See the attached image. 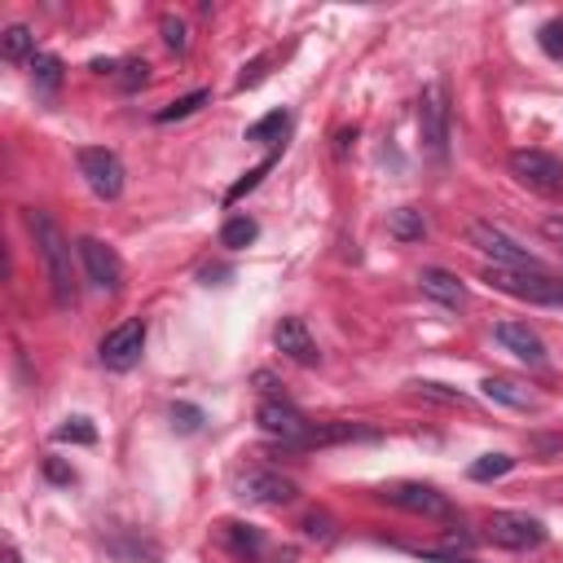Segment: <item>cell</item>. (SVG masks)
Wrapping results in <instances>:
<instances>
[{
	"label": "cell",
	"instance_id": "6da1fadb",
	"mask_svg": "<svg viewBox=\"0 0 563 563\" xmlns=\"http://www.w3.org/2000/svg\"><path fill=\"white\" fill-rule=\"evenodd\" d=\"M26 224H31V238H35V246H40L53 303H57L62 312H70V308L79 303V273H75V260H70V242H66V233L57 229V220H53L48 211H26Z\"/></svg>",
	"mask_w": 563,
	"mask_h": 563
},
{
	"label": "cell",
	"instance_id": "7a4b0ae2",
	"mask_svg": "<svg viewBox=\"0 0 563 563\" xmlns=\"http://www.w3.org/2000/svg\"><path fill=\"white\" fill-rule=\"evenodd\" d=\"M484 282L510 299H523V303H545V308H563V282L550 277L545 268H497L488 264L484 268Z\"/></svg>",
	"mask_w": 563,
	"mask_h": 563
},
{
	"label": "cell",
	"instance_id": "3957f363",
	"mask_svg": "<svg viewBox=\"0 0 563 563\" xmlns=\"http://www.w3.org/2000/svg\"><path fill=\"white\" fill-rule=\"evenodd\" d=\"M466 238H471V246L475 251H484L497 268H541V260L515 238V233H506L501 224H493V220H471V229H466Z\"/></svg>",
	"mask_w": 563,
	"mask_h": 563
},
{
	"label": "cell",
	"instance_id": "277c9868",
	"mask_svg": "<svg viewBox=\"0 0 563 563\" xmlns=\"http://www.w3.org/2000/svg\"><path fill=\"white\" fill-rule=\"evenodd\" d=\"M484 537L501 550H537L545 541V523L523 510H493L484 519Z\"/></svg>",
	"mask_w": 563,
	"mask_h": 563
},
{
	"label": "cell",
	"instance_id": "5b68a950",
	"mask_svg": "<svg viewBox=\"0 0 563 563\" xmlns=\"http://www.w3.org/2000/svg\"><path fill=\"white\" fill-rule=\"evenodd\" d=\"M418 132H422V150L444 163L449 154V97H444V84H427L422 97H418Z\"/></svg>",
	"mask_w": 563,
	"mask_h": 563
},
{
	"label": "cell",
	"instance_id": "8992f818",
	"mask_svg": "<svg viewBox=\"0 0 563 563\" xmlns=\"http://www.w3.org/2000/svg\"><path fill=\"white\" fill-rule=\"evenodd\" d=\"M510 176L532 194H545V198L563 194V158H554L545 150H515L510 154Z\"/></svg>",
	"mask_w": 563,
	"mask_h": 563
},
{
	"label": "cell",
	"instance_id": "52a82bcc",
	"mask_svg": "<svg viewBox=\"0 0 563 563\" xmlns=\"http://www.w3.org/2000/svg\"><path fill=\"white\" fill-rule=\"evenodd\" d=\"M75 163H79V176L88 180V189L97 194V198H119L123 194V163H119V154L114 150H106V145H84L79 154H75Z\"/></svg>",
	"mask_w": 563,
	"mask_h": 563
},
{
	"label": "cell",
	"instance_id": "ba28073f",
	"mask_svg": "<svg viewBox=\"0 0 563 563\" xmlns=\"http://www.w3.org/2000/svg\"><path fill=\"white\" fill-rule=\"evenodd\" d=\"M75 251H79V264H84V277L97 286V290H106V295H114L119 286H123V260L114 255V246H106L101 238H92V233H84L79 242H75Z\"/></svg>",
	"mask_w": 563,
	"mask_h": 563
},
{
	"label": "cell",
	"instance_id": "9c48e42d",
	"mask_svg": "<svg viewBox=\"0 0 563 563\" xmlns=\"http://www.w3.org/2000/svg\"><path fill=\"white\" fill-rule=\"evenodd\" d=\"M255 422L273 435V440H282V449H290V444H299L308 431H312V422L290 405V400H282V396H268V400H260V409H255Z\"/></svg>",
	"mask_w": 563,
	"mask_h": 563
},
{
	"label": "cell",
	"instance_id": "30bf717a",
	"mask_svg": "<svg viewBox=\"0 0 563 563\" xmlns=\"http://www.w3.org/2000/svg\"><path fill=\"white\" fill-rule=\"evenodd\" d=\"M141 347H145V321H123V325H114V330H106V339H101V347H97V356H101V365L106 369H132L136 361H141Z\"/></svg>",
	"mask_w": 563,
	"mask_h": 563
},
{
	"label": "cell",
	"instance_id": "8fae6325",
	"mask_svg": "<svg viewBox=\"0 0 563 563\" xmlns=\"http://www.w3.org/2000/svg\"><path fill=\"white\" fill-rule=\"evenodd\" d=\"M233 488L242 501H260V506H290L299 497V484L286 479L282 471H242Z\"/></svg>",
	"mask_w": 563,
	"mask_h": 563
},
{
	"label": "cell",
	"instance_id": "7c38bea8",
	"mask_svg": "<svg viewBox=\"0 0 563 563\" xmlns=\"http://www.w3.org/2000/svg\"><path fill=\"white\" fill-rule=\"evenodd\" d=\"M378 497H383L387 506H400V510H409V515H431V519L449 515V497H444L440 488H431V484H418V479H400V484H387Z\"/></svg>",
	"mask_w": 563,
	"mask_h": 563
},
{
	"label": "cell",
	"instance_id": "4fadbf2b",
	"mask_svg": "<svg viewBox=\"0 0 563 563\" xmlns=\"http://www.w3.org/2000/svg\"><path fill=\"white\" fill-rule=\"evenodd\" d=\"M273 343H277V352H282V356H290L295 365H317V361H321L317 339L308 334L303 317H282V321H277V330H273Z\"/></svg>",
	"mask_w": 563,
	"mask_h": 563
},
{
	"label": "cell",
	"instance_id": "5bb4252c",
	"mask_svg": "<svg viewBox=\"0 0 563 563\" xmlns=\"http://www.w3.org/2000/svg\"><path fill=\"white\" fill-rule=\"evenodd\" d=\"M493 334H497V343H501L506 352H515L523 365H545V343H541V334H537L532 325H523V321H501Z\"/></svg>",
	"mask_w": 563,
	"mask_h": 563
},
{
	"label": "cell",
	"instance_id": "9a60e30c",
	"mask_svg": "<svg viewBox=\"0 0 563 563\" xmlns=\"http://www.w3.org/2000/svg\"><path fill=\"white\" fill-rule=\"evenodd\" d=\"M418 290L427 299H435L440 308H466V286L449 268H422L418 273Z\"/></svg>",
	"mask_w": 563,
	"mask_h": 563
},
{
	"label": "cell",
	"instance_id": "2e32d148",
	"mask_svg": "<svg viewBox=\"0 0 563 563\" xmlns=\"http://www.w3.org/2000/svg\"><path fill=\"white\" fill-rule=\"evenodd\" d=\"M479 391H484V400H497V405H510V409H537V396L523 383L506 378V374H488L479 383Z\"/></svg>",
	"mask_w": 563,
	"mask_h": 563
},
{
	"label": "cell",
	"instance_id": "e0dca14e",
	"mask_svg": "<svg viewBox=\"0 0 563 563\" xmlns=\"http://www.w3.org/2000/svg\"><path fill=\"white\" fill-rule=\"evenodd\" d=\"M286 128H290V114L286 110H273V114H264V119H255L251 128H246V141H255V145H282V136H286Z\"/></svg>",
	"mask_w": 563,
	"mask_h": 563
},
{
	"label": "cell",
	"instance_id": "ac0fdd59",
	"mask_svg": "<svg viewBox=\"0 0 563 563\" xmlns=\"http://www.w3.org/2000/svg\"><path fill=\"white\" fill-rule=\"evenodd\" d=\"M387 233L400 242H418L427 233V220L418 207H396V211H387Z\"/></svg>",
	"mask_w": 563,
	"mask_h": 563
},
{
	"label": "cell",
	"instance_id": "d6986e66",
	"mask_svg": "<svg viewBox=\"0 0 563 563\" xmlns=\"http://www.w3.org/2000/svg\"><path fill=\"white\" fill-rule=\"evenodd\" d=\"M260 238V224L251 220V216H233V220H224V229H220V246H229V251H242V246H251Z\"/></svg>",
	"mask_w": 563,
	"mask_h": 563
},
{
	"label": "cell",
	"instance_id": "ffe728a7",
	"mask_svg": "<svg viewBox=\"0 0 563 563\" xmlns=\"http://www.w3.org/2000/svg\"><path fill=\"white\" fill-rule=\"evenodd\" d=\"M31 79H35L40 92H57L62 88V62L53 53H35L31 57Z\"/></svg>",
	"mask_w": 563,
	"mask_h": 563
},
{
	"label": "cell",
	"instance_id": "44dd1931",
	"mask_svg": "<svg viewBox=\"0 0 563 563\" xmlns=\"http://www.w3.org/2000/svg\"><path fill=\"white\" fill-rule=\"evenodd\" d=\"M4 57L9 62H22V57H35V35L31 26H4V40H0Z\"/></svg>",
	"mask_w": 563,
	"mask_h": 563
},
{
	"label": "cell",
	"instance_id": "7402d4cb",
	"mask_svg": "<svg viewBox=\"0 0 563 563\" xmlns=\"http://www.w3.org/2000/svg\"><path fill=\"white\" fill-rule=\"evenodd\" d=\"M207 101H211V92H207V88H194V92L176 97L172 106H163V110H158L154 119H158V123H172V119H189V114H194L198 106H207Z\"/></svg>",
	"mask_w": 563,
	"mask_h": 563
},
{
	"label": "cell",
	"instance_id": "603a6c76",
	"mask_svg": "<svg viewBox=\"0 0 563 563\" xmlns=\"http://www.w3.org/2000/svg\"><path fill=\"white\" fill-rule=\"evenodd\" d=\"M510 466H515V457H510V453H484V457H475V462H471V471H466V475H471V479H501Z\"/></svg>",
	"mask_w": 563,
	"mask_h": 563
},
{
	"label": "cell",
	"instance_id": "cb8c5ba5",
	"mask_svg": "<svg viewBox=\"0 0 563 563\" xmlns=\"http://www.w3.org/2000/svg\"><path fill=\"white\" fill-rule=\"evenodd\" d=\"M220 532H224V541L233 545V554H238V559H246V554H260V532H251L246 523H224Z\"/></svg>",
	"mask_w": 563,
	"mask_h": 563
},
{
	"label": "cell",
	"instance_id": "d4e9b609",
	"mask_svg": "<svg viewBox=\"0 0 563 563\" xmlns=\"http://www.w3.org/2000/svg\"><path fill=\"white\" fill-rule=\"evenodd\" d=\"M273 163H277V150H268V154H264V158H260V163H255V167H251V172H246V176H242V180H238V185L224 194V202H238L246 189H255V185L268 176V167H273Z\"/></svg>",
	"mask_w": 563,
	"mask_h": 563
},
{
	"label": "cell",
	"instance_id": "484cf974",
	"mask_svg": "<svg viewBox=\"0 0 563 563\" xmlns=\"http://www.w3.org/2000/svg\"><path fill=\"white\" fill-rule=\"evenodd\" d=\"M53 440H62V444H92V440H97V431H92V422H88V418H66V422L53 431Z\"/></svg>",
	"mask_w": 563,
	"mask_h": 563
},
{
	"label": "cell",
	"instance_id": "4316f807",
	"mask_svg": "<svg viewBox=\"0 0 563 563\" xmlns=\"http://www.w3.org/2000/svg\"><path fill=\"white\" fill-rule=\"evenodd\" d=\"M409 387H413L418 396H427V400H440V405H457V409H462V405H471L462 391H449L444 383H431V378H418V383H409Z\"/></svg>",
	"mask_w": 563,
	"mask_h": 563
},
{
	"label": "cell",
	"instance_id": "83f0119b",
	"mask_svg": "<svg viewBox=\"0 0 563 563\" xmlns=\"http://www.w3.org/2000/svg\"><path fill=\"white\" fill-rule=\"evenodd\" d=\"M537 44H541V53H545V57L563 62V18H550V22L537 31Z\"/></svg>",
	"mask_w": 563,
	"mask_h": 563
},
{
	"label": "cell",
	"instance_id": "f1b7e54d",
	"mask_svg": "<svg viewBox=\"0 0 563 563\" xmlns=\"http://www.w3.org/2000/svg\"><path fill=\"white\" fill-rule=\"evenodd\" d=\"M145 79H150V62H145V57H128V62L119 66V88L132 92V88H141Z\"/></svg>",
	"mask_w": 563,
	"mask_h": 563
},
{
	"label": "cell",
	"instance_id": "f546056e",
	"mask_svg": "<svg viewBox=\"0 0 563 563\" xmlns=\"http://www.w3.org/2000/svg\"><path fill=\"white\" fill-rule=\"evenodd\" d=\"M158 31H163V44H167L172 53H185V48H189V35H185V22H180V18L167 13V18L158 22Z\"/></svg>",
	"mask_w": 563,
	"mask_h": 563
},
{
	"label": "cell",
	"instance_id": "4dcf8cb0",
	"mask_svg": "<svg viewBox=\"0 0 563 563\" xmlns=\"http://www.w3.org/2000/svg\"><path fill=\"white\" fill-rule=\"evenodd\" d=\"M172 422H176L180 431H198V427H202V409H198V405L176 400V405H172Z\"/></svg>",
	"mask_w": 563,
	"mask_h": 563
},
{
	"label": "cell",
	"instance_id": "1f68e13d",
	"mask_svg": "<svg viewBox=\"0 0 563 563\" xmlns=\"http://www.w3.org/2000/svg\"><path fill=\"white\" fill-rule=\"evenodd\" d=\"M268 62H273V53H264V57H255V62H246V66H242V75H238V88H255V84L264 79V70H268Z\"/></svg>",
	"mask_w": 563,
	"mask_h": 563
},
{
	"label": "cell",
	"instance_id": "d6a6232c",
	"mask_svg": "<svg viewBox=\"0 0 563 563\" xmlns=\"http://www.w3.org/2000/svg\"><path fill=\"white\" fill-rule=\"evenodd\" d=\"M303 532H308L312 541H317V537H321V541H330V537H334V528H330V515H321V510H312V515L303 519Z\"/></svg>",
	"mask_w": 563,
	"mask_h": 563
},
{
	"label": "cell",
	"instance_id": "836d02e7",
	"mask_svg": "<svg viewBox=\"0 0 563 563\" xmlns=\"http://www.w3.org/2000/svg\"><path fill=\"white\" fill-rule=\"evenodd\" d=\"M541 233L563 246V216H545V220H541Z\"/></svg>",
	"mask_w": 563,
	"mask_h": 563
},
{
	"label": "cell",
	"instance_id": "e575fe53",
	"mask_svg": "<svg viewBox=\"0 0 563 563\" xmlns=\"http://www.w3.org/2000/svg\"><path fill=\"white\" fill-rule=\"evenodd\" d=\"M44 475H48V479H57V484H70V471H66L62 462H53V457L44 462Z\"/></svg>",
	"mask_w": 563,
	"mask_h": 563
},
{
	"label": "cell",
	"instance_id": "d590c367",
	"mask_svg": "<svg viewBox=\"0 0 563 563\" xmlns=\"http://www.w3.org/2000/svg\"><path fill=\"white\" fill-rule=\"evenodd\" d=\"M255 383H260V387H264V391H277V378H273V374H268V369H260V374H255Z\"/></svg>",
	"mask_w": 563,
	"mask_h": 563
},
{
	"label": "cell",
	"instance_id": "8d00e7d4",
	"mask_svg": "<svg viewBox=\"0 0 563 563\" xmlns=\"http://www.w3.org/2000/svg\"><path fill=\"white\" fill-rule=\"evenodd\" d=\"M4 563H22V554H18L13 545H4Z\"/></svg>",
	"mask_w": 563,
	"mask_h": 563
}]
</instances>
